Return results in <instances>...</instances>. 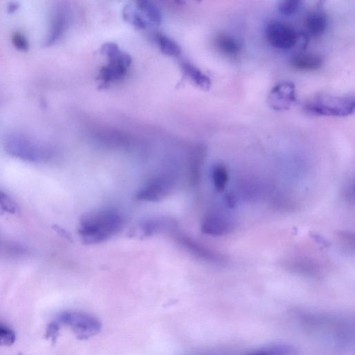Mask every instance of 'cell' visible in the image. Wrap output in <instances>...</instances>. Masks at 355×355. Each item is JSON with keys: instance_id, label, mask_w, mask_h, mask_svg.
<instances>
[{"instance_id": "4fadbf2b", "label": "cell", "mask_w": 355, "mask_h": 355, "mask_svg": "<svg viewBox=\"0 0 355 355\" xmlns=\"http://www.w3.org/2000/svg\"><path fill=\"white\" fill-rule=\"evenodd\" d=\"M68 17V12L65 7L57 8L52 17L51 28L44 42L45 46L52 44L60 37L67 27Z\"/></svg>"}, {"instance_id": "d4e9b609", "label": "cell", "mask_w": 355, "mask_h": 355, "mask_svg": "<svg viewBox=\"0 0 355 355\" xmlns=\"http://www.w3.org/2000/svg\"><path fill=\"white\" fill-rule=\"evenodd\" d=\"M16 340L15 331L0 322V346H10Z\"/></svg>"}, {"instance_id": "e0dca14e", "label": "cell", "mask_w": 355, "mask_h": 355, "mask_svg": "<svg viewBox=\"0 0 355 355\" xmlns=\"http://www.w3.org/2000/svg\"><path fill=\"white\" fill-rule=\"evenodd\" d=\"M214 44L220 53L228 56L237 55L241 49L239 40L229 34L217 35L214 39Z\"/></svg>"}, {"instance_id": "f1b7e54d", "label": "cell", "mask_w": 355, "mask_h": 355, "mask_svg": "<svg viewBox=\"0 0 355 355\" xmlns=\"http://www.w3.org/2000/svg\"><path fill=\"white\" fill-rule=\"evenodd\" d=\"M354 181H349L346 184L344 191H343V196H345V200H348L349 202H354Z\"/></svg>"}, {"instance_id": "7a4b0ae2", "label": "cell", "mask_w": 355, "mask_h": 355, "mask_svg": "<svg viewBox=\"0 0 355 355\" xmlns=\"http://www.w3.org/2000/svg\"><path fill=\"white\" fill-rule=\"evenodd\" d=\"M354 95L332 96L322 94L315 96L304 105L306 112L318 116H345L354 111Z\"/></svg>"}, {"instance_id": "603a6c76", "label": "cell", "mask_w": 355, "mask_h": 355, "mask_svg": "<svg viewBox=\"0 0 355 355\" xmlns=\"http://www.w3.org/2000/svg\"><path fill=\"white\" fill-rule=\"evenodd\" d=\"M302 5V1L298 0H285L278 3L279 12L284 15H291L296 12Z\"/></svg>"}, {"instance_id": "83f0119b", "label": "cell", "mask_w": 355, "mask_h": 355, "mask_svg": "<svg viewBox=\"0 0 355 355\" xmlns=\"http://www.w3.org/2000/svg\"><path fill=\"white\" fill-rule=\"evenodd\" d=\"M60 328V325L56 320L51 322L46 330L47 338L55 340L58 335Z\"/></svg>"}, {"instance_id": "2e32d148", "label": "cell", "mask_w": 355, "mask_h": 355, "mask_svg": "<svg viewBox=\"0 0 355 355\" xmlns=\"http://www.w3.org/2000/svg\"><path fill=\"white\" fill-rule=\"evenodd\" d=\"M184 74L193 83L203 89H208L211 84L209 76L193 64L182 61L180 64Z\"/></svg>"}, {"instance_id": "44dd1931", "label": "cell", "mask_w": 355, "mask_h": 355, "mask_svg": "<svg viewBox=\"0 0 355 355\" xmlns=\"http://www.w3.org/2000/svg\"><path fill=\"white\" fill-rule=\"evenodd\" d=\"M211 174L216 189L223 191L229 180V173L225 165L221 163L215 164L211 168Z\"/></svg>"}, {"instance_id": "d6986e66", "label": "cell", "mask_w": 355, "mask_h": 355, "mask_svg": "<svg viewBox=\"0 0 355 355\" xmlns=\"http://www.w3.org/2000/svg\"><path fill=\"white\" fill-rule=\"evenodd\" d=\"M295 349L287 344H275L250 352L245 355H295Z\"/></svg>"}, {"instance_id": "9a60e30c", "label": "cell", "mask_w": 355, "mask_h": 355, "mask_svg": "<svg viewBox=\"0 0 355 355\" xmlns=\"http://www.w3.org/2000/svg\"><path fill=\"white\" fill-rule=\"evenodd\" d=\"M135 3L148 27L159 26L162 22V15L153 3L148 1H139Z\"/></svg>"}, {"instance_id": "7c38bea8", "label": "cell", "mask_w": 355, "mask_h": 355, "mask_svg": "<svg viewBox=\"0 0 355 355\" xmlns=\"http://www.w3.org/2000/svg\"><path fill=\"white\" fill-rule=\"evenodd\" d=\"M177 222L169 217H154L144 220L141 231L145 236H151L159 232H173L177 230Z\"/></svg>"}, {"instance_id": "3957f363", "label": "cell", "mask_w": 355, "mask_h": 355, "mask_svg": "<svg viewBox=\"0 0 355 355\" xmlns=\"http://www.w3.org/2000/svg\"><path fill=\"white\" fill-rule=\"evenodd\" d=\"M101 52L107 58V62L100 69L98 80L103 85L121 80L130 66V55L112 42L102 45Z\"/></svg>"}, {"instance_id": "52a82bcc", "label": "cell", "mask_w": 355, "mask_h": 355, "mask_svg": "<svg viewBox=\"0 0 355 355\" xmlns=\"http://www.w3.org/2000/svg\"><path fill=\"white\" fill-rule=\"evenodd\" d=\"M266 37L268 42L279 49H289L298 42L299 36L295 30L284 22L273 21L266 26Z\"/></svg>"}, {"instance_id": "484cf974", "label": "cell", "mask_w": 355, "mask_h": 355, "mask_svg": "<svg viewBox=\"0 0 355 355\" xmlns=\"http://www.w3.org/2000/svg\"><path fill=\"white\" fill-rule=\"evenodd\" d=\"M12 42L13 45L19 51H26L28 49V42L26 37L18 32L12 35Z\"/></svg>"}, {"instance_id": "8992f818", "label": "cell", "mask_w": 355, "mask_h": 355, "mask_svg": "<svg viewBox=\"0 0 355 355\" xmlns=\"http://www.w3.org/2000/svg\"><path fill=\"white\" fill-rule=\"evenodd\" d=\"M8 153L21 159L37 162L46 159L47 151L30 140L19 135H10L5 140Z\"/></svg>"}, {"instance_id": "9c48e42d", "label": "cell", "mask_w": 355, "mask_h": 355, "mask_svg": "<svg viewBox=\"0 0 355 355\" xmlns=\"http://www.w3.org/2000/svg\"><path fill=\"white\" fill-rule=\"evenodd\" d=\"M234 228L232 218L220 210H211L204 217L201 230L205 234L222 236L230 233Z\"/></svg>"}, {"instance_id": "30bf717a", "label": "cell", "mask_w": 355, "mask_h": 355, "mask_svg": "<svg viewBox=\"0 0 355 355\" xmlns=\"http://www.w3.org/2000/svg\"><path fill=\"white\" fill-rule=\"evenodd\" d=\"M175 240L188 252L195 257L214 263H223L226 262V257L217 253L199 243L192 238L175 230L173 232Z\"/></svg>"}, {"instance_id": "7402d4cb", "label": "cell", "mask_w": 355, "mask_h": 355, "mask_svg": "<svg viewBox=\"0 0 355 355\" xmlns=\"http://www.w3.org/2000/svg\"><path fill=\"white\" fill-rule=\"evenodd\" d=\"M160 51L169 56H178L181 52L179 45L172 39L163 34H157L155 37Z\"/></svg>"}, {"instance_id": "5bb4252c", "label": "cell", "mask_w": 355, "mask_h": 355, "mask_svg": "<svg viewBox=\"0 0 355 355\" xmlns=\"http://www.w3.org/2000/svg\"><path fill=\"white\" fill-rule=\"evenodd\" d=\"M290 64L296 70L311 71L321 67L322 59L316 54L300 53L291 58Z\"/></svg>"}, {"instance_id": "8fae6325", "label": "cell", "mask_w": 355, "mask_h": 355, "mask_svg": "<svg viewBox=\"0 0 355 355\" xmlns=\"http://www.w3.org/2000/svg\"><path fill=\"white\" fill-rule=\"evenodd\" d=\"M283 267L288 271L309 277H316L320 273V267L313 259L306 257H293L283 261Z\"/></svg>"}, {"instance_id": "cb8c5ba5", "label": "cell", "mask_w": 355, "mask_h": 355, "mask_svg": "<svg viewBox=\"0 0 355 355\" xmlns=\"http://www.w3.org/2000/svg\"><path fill=\"white\" fill-rule=\"evenodd\" d=\"M0 208L8 214H14L18 207L15 201L4 191L0 189Z\"/></svg>"}, {"instance_id": "6da1fadb", "label": "cell", "mask_w": 355, "mask_h": 355, "mask_svg": "<svg viewBox=\"0 0 355 355\" xmlns=\"http://www.w3.org/2000/svg\"><path fill=\"white\" fill-rule=\"evenodd\" d=\"M123 225L122 214L115 209L108 208L85 215L80 219L78 231L84 243L96 244L117 234Z\"/></svg>"}, {"instance_id": "f546056e", "label": "cell", "mask_w": 355, "mask_h": 355, "mask_svg": "<svg viewBox=\"0 0 355 355\" xmlns=\"http://www.w3.org/2000/svg\"><path fill=\"white\" fill-rule=\"evenodd\" d=\"M19 7L18 3L17 2H11L8 6V12H15L17 8Z\"/></svg>"}, {"instance_id": "ffe728a7", "label": "cell", "mask_w": 355, "mask_h": 355, "mask_svg": "<svg viewBox=\"0 0 355 355\" xmlns=\"http://www.w3.org/2000/svg\"><path fill=\"white\" fill-rule=\"evenodd\" d=\"M123 15L125 20L135 28L144 29L148 27L135 2L130 3L124 6Z\"/></svg>"}, {"instance_id": "ba28073f", "label": "cell", "mask_w": 355, "mask_h": 355, "mask_svg": "<svg viewBox=\"0 0 355 355\" xmlns=\"http://www.w3.org/2000/svg\"><path fill=\"white\" fill-rule=\"evenodd\" d=\"M296 101L295 86L289 81H282L275 85L268 96V104L276 111L288 110Z\"/></svg>"}, {"instance_id": "4316f807", "label": "cell", "mask_w": 355, "mask_h": 355, "mask_svg": "<svg viewBox=\"0 0 355 355\" xmlns=\"http://www.w3.org/2000/svg\"><path fill=\"white\" fill-rule=\"evenodd\" d=\"M340 241L345 246V248L349 251L354 250V236L349 232H340L338 233Z\"/></svg>"}, {"instance_id": "5b68a950", "label": "cell", "mask_w": 355, "mask_h": 355, "mask_svg": "<svg viewBox=\"0 0 355 355\" xmlns=\"http://www.w3.org/2000/svg\"><path fill=\"white\" fill-rule=\"evenodd\" d=\"M176 182L177 176L175 172H160L141 187L136 197L141 201H159L170 194L176 185Z\"/></svg>"}, {"instance_id": "277c9868", "label": "cell", "mask_w": 355, "mask_h": 355, "mask_svg": "<svg viewBox=\"0 0 355 355\" xmlns=\"http://www.w3.org/2000/svg\"><path fill=\"white\" fill-rule=\"evenodd\" d=\"M60 325L71 329L80 340H86L97 335L101 329V323L97 318L80 311H64L55 319Z\"/></svg>"}, {"instance_id": "ac0fdd59", "label": "cell", "mask_w": 355, "mask_h": 355, "mask_svg": "<svg viewBox=\"0 0 355 355\" xmlns=\"http://www.w3.org/2000/svg\"><path fill=\"white\" fill-rule=\"evenodd\" d=\"M327 26L326 16L320 12L310 13L306 18L305 27L307 33L314 37L321 35Z\"/></svg>"}]
</instances>
